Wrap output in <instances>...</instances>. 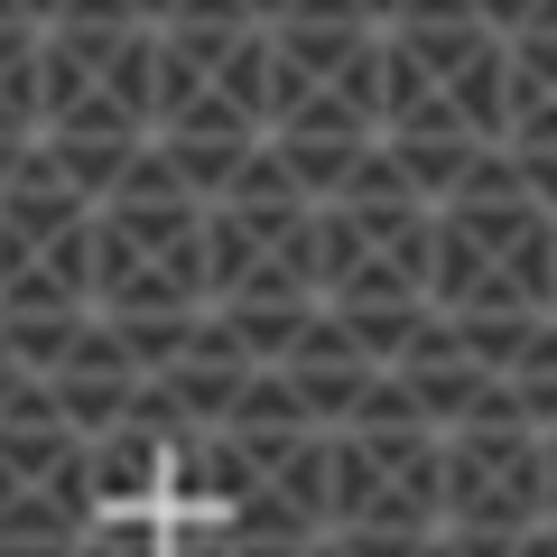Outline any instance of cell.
<instances>
[{
    "label": "cell",
    "mask_w": 557,
    "mask_h": 557,
    "mask_svg": "<svg viewBox=\"0 0 557 557\" xmlns=\"http://www.w3.org/2000/svg\"><path fill=\"white\" fill-rule=\"evenodd\" d=\"M159 139V20L139 0H57L38 20V159L112 196Z\"/></svg>",
    "instance_id": "cell-1"
},
{
    "label": "cell",
    "mask_w": 557,
    "mask_h": 557,
    "mask_svg": "<svg viewBox=\"0 0 557 557\" xmlns=\"http://www.w3.org/2000/svg\"><path fill=\"white\" fill-rule=\"evenodd\" d=\"M270 149V47L251 0H168L159 20V139L149 159L214 205Z\"/></svg>",
    "instance_id": "cell-2"
},
{
    "label": "cell",
    "mask_w": 557,
    "mask_h": 557,
    "mask_svg": "<svg viewBox=\"0 0 557 557\" xmlns=\"http://www.w3.org/2000/svg\"><path fill=\"white\" fill-rule=\"evenodd\" d=\"M205 307L260 362L317 317V196L270 149L205 205Z\"/></svg>",
    "instance_id": "cell-3"
},
{
    "label": "cell",
    "mask_w": 557,
    "mask_h": 557,
    "mask_svg": "<svg viewBox=\"0 0 557 557\" xmlns=\"http://www.w3.org/2000/svg\"><path fill=\"white\" fill-rule=\"evenodd\" d=\"M428 307L456 317V325L557 317V214L520 186L511 149L465 196L437 205V233H428Z\"/></svg>",
    "instance_id": "cell-4"
},
{
    "label": "cell",
    "mask_w": 557,
    "mask_h": 557,
    "mask_svg": "<svg viewBox=\"0 0 557 557\" xmlns=\"http://www.w3.org/2000/svg\"><path fill=\"white\" fill-rule=\"evenodd\" d=\"M428 233L437 205H418L391 177V159L335 205H317V307L344 317L381 362L428 325Z\"/></svg>",
    "instance_id": "cell-5"
},
{
    "label": "cell",
    "mask_w": 557,
    "mask_h": 557,
    "mask_svg": "<svg viewBox=\"0 0 557 557\" xmlns=\"http://www.w3.org/2000/svg\"><path fill=\"white\" fill-rule=\"evenodd\" d=\"M94 317L121 335L205 317V196H186L159 159L94 196Z\"/></svg>",
    "instance_id": "cell-6"
},
{
    "label": "cell",
    "mask_w": 557,
    "mask_h": 557,
    "mask_svg": "<svg viewBox=\"0 0 557 557\" xmlns=\"http://www.w3.org/2000/svg\"><path fill=\"white\" fill-rule=\"evenodd\" d=\"M437 428L391 391L372 418L325 437V548L335 557H428L437 548Z\"/></svg>",
    "instance_id": "cell-7"
},
{
    "label": "cell",
    "mask_w": 557,
    "mask_h": 557,
    "mask_svg": "<svg viewBox=\"0 0 557 557\" xmlns=\"http://www.w3.org/2000/svg\"><path fill=\"white\" fill-rule=\"evenodd\" d=\"M75 317H94V196L28 159L0 177V325L38 335Z\"/></svg>",
    "instance_id": "cell-8"
},
{
    "label": "cell",
    "mask_w": 557,
    "mask_h": 557,
    "mask_svg": "<svg viewBox=\"0 0 557 557\" xmlns=\"http://www.w3.org/2000/svg\"><path fill=\"white\" fill-rule=\"evenodd\" d=\"M437 548L446 557H520L548 530V456L520 418H474L437 437Z\"/></svg>",
    "instance_id": "cell-9"
},
{
    "label": "cell",
    "mask_w": 557,
    "mask_h": 557,
    "mask_svg": "<svg viewBox=\"0 0 557 557\" xmlns=\"http://www.w3.org/2000/svg\"><path fill=\"white\" fill-rule=\"evenodd\" d=\"M94 530V465L65 418L0 428V557H75Z\"/></svg>",
    "instance_id": "cell-10"
},
{
    "label": "cell",
    "mask_w": 557,
    "mask_h": 557,
    "mask_svg": "<svg viewBox=\"0 0 557 557\" xmlns=\"http://www.w3.org/2000/svg\"><path fill=\"white\" fill-rule=\"evenodd\" d=\"M20 335V325H10ZM28 372H38L47 409L75 428V437H102V428H121V418L149 399V372H139L131 335H121L112 317H75V325H38V335H20Z\"/></svg>",
    "instance_id": "cell-11"
},
{
    "label": "cell",
    "mask_w": 557,
    "mask_h": 557,
    "mask_svg": "<svg viewBox=\"0 0 557 557\" xmlns=\"http://www.w3.org/2000/svg\"><path fill=\"white\" fill-rule=\"evenodd\" d=\"M391 399L418 418V428H474V418H511V391H502V372L465 344V325H446L437 307H428V325H418L409 344L391 354ZM530 428V418H520Z\"/></svg>",
    "instance_id": "cell-12"
},
{
    "label": "cell",
    "mask_w": 557,
    "mask_h": 557,
    "mask_svg": "<svg viewBox=\"0 0 557 557\" xmlns=\"http://www.w3.org/2000/svg\"><path fill=\"white\" fill-rule=\"evenodd\" d=\"M502 47H511V121H502V149L511 159H557V0H539Z\"/></svg>",
    "instance_id": "cell-13"
},
{
    "label": "cell",
    "mask_w": 557,
    "mask_h": 557,
    "mask_svg": "<svg viewBox=\"0 0 557 557\" xmlns=\"http://www.w3.org/2000/svg\"><path fill=\"white\" fill-rule=\"evenodd\" d=\"M38 159V10L0 0V177Z\"/></svg>",
    "instance_id": "cell-14"
},
{
    "label": "cell",
    "mask_w": 557,
    "mask_h": 557,
    "mask_svg": "<svg viewBox=\"0 0 557 557\" xmlns=\"http://www.w3.org/2000/svg\"><path fill=\"white\" fill-rule=\"evenodd\" d=\"M38 409H47V391H38V372H28L20 335L0 325V428H10V418H38ZM47 418H57V409H47Z\"/></svg>",
    "instance_id": "cell-15"
},
{
    "label": "cell",
    "mask_w": 557,
    "mask_h": 557,
    "mask_svg": "<svg viewBox=\"0 0 557 557\" xmlns=\"http://www.w3.org/2000/svg\"><path fill=\"white\" fill-rule=\"evenodd\" d=\"M539 456H548V520H557V428H539Z\"/></svg>",
    "instance_id": "cell-16"
},
{
    "label": "cell",
    "mask_w": 557,
    "mask_h": 557,
    "mask_svg": "<svg viewBox=\"0 0 557 557\" xmlns=\"http://www.w3.org/2000/svg\"><path fill=\"white\" fill-rule=\"evenodd\" d=\"M520 557H557V548H548V539H530V548H520Z\"/></svg>",
    "instance_id": "cell-17"
},
{
    "label": "cell",
    "mask_w": 557,
    "mask_h": 557,
    "mask_svg": "<svg viewBox=\"0 0 557 557\" xmlns=\"http://www.w3.org/2000/svg\"><path fill=\"white\" fill-rule=\"evenodd\" d=\"M139 10H149V20H168V0H139Z\"/></svg>",
    "instance_id": "cell-18"
},
{
    "label": "cell",
    "mask_w": 557,
    "mask_h": 557,
    "mask_svg": "<svg viewBox=\"0 0 557 557\" xmlns=\"http://www.w3.org/2000/svg\"><path fill=\"white\" fill-rule=\"evenodd\" d=\"M20 10H38V20H47V10H57V0H20Z\"/></svg>",
    "instance_id": "cell-19"
},
{
    "label": "cell",
    "mask_w": 557,
    "mask_h": 557,
    "mask_svg": "<svg viewBox=\"0 0 557 557\" xmlns=\"http://www.w3.org/2000/svg\"><path fill=\"white\" fill-rule=\"evenodd\" d=\"M307 557H335V548H325V539H317V548H307Z\"/></svg>",
    "instance_id": "cell-20"
},
{
    "label": "cell",
    "mask_w": 557,
    "mask_h": 557,
    "mask_svg": "<svg viewBox=\"0 0 557 557\" xmlns=\"http://www.w3.org/2000/svg\"><path fill=\"white\" fill-rule=\"evenodd\" d=\"M372 10H381V20H391V0H372Z\"/></svg>",
    "instance_id": "cell-21"
},
{
    "label": "cell",
    "mask_w": 557,
    "mask_h": 557,
    "mask_svg": "<svg viewBox=\"0 0 557 557\" xmlns=\"http://www.w3.org/2000/svg\"><path fill=\"white\" fill-rule=\"evenodd\" d=\"M251 10H270V0H251Z\"/></svg>",
    "instance_id": "cell-22"
},
{
    "label": "cell",
    "mask_w": 557,
    "mask_h": 557,
    "mask_svg": "<svg viewBox=\"0 0 557 557\" xmlns=\"http://www.w3.org/2000/svg\"><path fill=\"white\" fill-rule=\"evenodd\" d=\"M428 557H446V548H428Z\"/></svg>",
    "instance_id": "cell-23"
}]
</instances>
